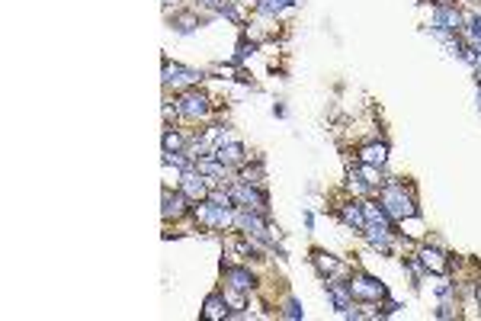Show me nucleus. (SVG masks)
Masks as SVG:
<instances>
[{
  "instance_id": "nucleus-1",
  "label": "nucleus",
  "mask_w": 481,
  "mask_h": 321,
  "mask_svg": "<svg viewBox=\"0 0 481 321\" xmlns=\"http://www.w3.org/2000/svg\"><path fill=\"white\" fill-rule=\"evenodd\" d=\"M382 206H385V212L395 222H405V219H414L417 215L414 196H411V190H405V183H385V190H382Z\"/></svg>"
},
{
  "instance_id": "nucleus-2",
  "label": "nucleus",
  "mask_w": 481,
  "mask_h": 321,
  "mask_svg": "<svg viewBox=\"0 0 481 321\" xmlns=\"http://www.w3.org/2000/svg\"><path fill=\"white\" fill-rule=\"evenodd\" d=\"M193 215H196V222L199 225H206V229H228L231 225V209H225V206L212 203V199H199V203L193 206Z\"/></svg>"
},
{
  "instance_id": "nucleus-3",
  "label": "nucleus",
  "mask_w": 481,
  "mask_h": 321,
  "mask_svg": "<svg viewBox=\"0 0 481 321\" xmlns=\"http://www.w3.org/2000/svg\"><path fill=\"white\" fill-rule=\"evenodd\" d=\"M234 222H238V229H244V235L257 238V241H270V245H276V241H279V229L273 231L270 225H263L260 212L244 209V212H238V215H234Z\"/></svg>"
},
{
  "instance_id": "nucleus-4",
  "label": "nucleus",
  "mask_w": 481,
  "mask_h": 321,
  "mask_svg": "<svg viewBox=\"0 0 481 321\" xmlns=\"http://www.w3.org/2000/svg\"><path fill=\"white\" fill-rule=\"evenodd\" d=\"M347 286H350V293H353V299H363V302H375V305H379L382 299H385V286H382L379 279L366 277V273H359V277H350Z\"/></svg>"
},
{
  "instance_id": "nucleus-5",
  "label": "nucleus",
  "mask_w": 481,
  "mask_h": 321,
  "mask_svg": "<svg viewBox=\"0 0 481 321\" xmlns=\"http://www.w3.org/2000/svg\"><path fill=\"white\" fill-rule=\"evenodd\" d=\"M177 113H180L183 119H190V122H199V119L209 116V100L199 90H186V93H180V100H177Z\"/></svg>"
},
{
  "instance_id": "nucleus-6",
  "label": "nucleus",
  "mask_w": 481,
  "mask_h": 321,
  "mask_svg": "<svg viewBox=\"0 0 481 321\" xmlns=\"http://www.w3.org/2000/svg\"><path fill=\"white\" fill-rule=\"evenodd\" d=\"M231 199L234 206H241V209H250V212H266V196L260 193V190H254L250 183H234L231 190Z\"/></svg>"
},
{
  "instance_id": "nucleus-7",
  "label": "nucleus",
  "mask_w": 481,
  "mask_h": 321,
  "mask_svg": "<svg viewBox=\"0 0 481 321\" xmlns=\"http://www.w3.org/2000/svg\"><path fill=\"white\" fill-rule=\"evenodd\" d=\"M180 190L190 196V203H199V199H209V180L202 177L199 170L193 174V170H183L180 177Z\"/></svg>"
},
{
  "instance_id": "nucleus-8",
  "label": "nucleus",
  "mask_w": 481,
  "mask_h": 321,
  "mask_svg": "<svg viewBox=\"0 0 481 321\" xmlns=\"http://www.w3.org/2000/svg\"><path fill=\"white\" fill-rule=\"evenodd\" d=\"M199 71L193 68H183V65H164V84L167 87H190V84H199Z\"/></svg>"
},
{
  "instance_id": "nucleus-9",
  "label": "nucleus",
  "mask_w": 481,
  "mask_h": 321,
  "mask_svg": "<svg viewBox=\"0 0 481 321\" xmlns=\"http://www.w3.org/2000/svg\"><path fill=\"white\" fill-rule=\"evenodd\" d=\"M193 167L199 170L209 183H212V180H215V183H225V180H228V167H225L215 154H202V158H196V164H193Z\"/></svg>"
},
{
  "instance_id": "nucleus-10",
  "label": "nucleus",
  "mask_w": 481,
  "mask_h": 321,
  "mask_svg": "<svg viewBox=\"0 0 481 321\" xmlns=\"http://www.w3.org/2000/svg\"><path fill=\"white\" fill-rule=\"evenodd\" d=\"M433 29H446V33H459V29H462V13H459L456 7L437 3V10H433Z\"/></svg>"
},
{
  "instance_id": "nucleus-11",
  "label": "nucleus",
  "mask_w": 481,
  "mask_h": 321,
  "mask_svg": "<svg viewBox=\"0 0 481 321\" xmlns=\"http://www.w3.org/2000/svg\"><path fill=\"white\" fill-rule=\"evenodd\" d=\"M324 286H327V296H331L334 308H337V312H347L350 302H353V293H350L347 283H341V279H327Z\"/></svg>"
},
{
  "instance_id": "nucleus-12",
  "label": "nucleus",
  "mask_w": 481,
  "mask_h": 321,
  "mask_svg": "<svg viewBox=\"0 0 481 321\" xmlns=\"http://www.w3.org/2000/svg\"><path fill=\"white\" fill-rule=\"evenodd\" d=\"M186 203H190V196L183 193H170L164 190V219H183L186 215Z\"/></svg>"
},
{
  "instance_id": "nucleus-13",
  "label": "nucleus",
  "mask_w": 481,
  "mask_h": 321,
  "mask_svg": "<svg viewBox=\"0 0 481 321\" xmlns=\"http://www.w3.org/2000/svg\"><path fill=\"white\" fill-rule=\"evenodd\" d=\"M359 160H363V164H373V167H382V164L389 160V145L385 142L363 145V148H359Z\"/></svg>"
},
{
  "instance_id": "nucleus-14",
  "label": "nucleus",
  "mask_w": 481,
  "mask_h": 321,
  "mask_svg": "<svg viewBox=\"0 0 481 321\" xmlns=\"http://www.w3.org/2000/svg\"><path fill=\"white\" fill-rule=\"evenodd\" d=\"M202 318H206V321L231 318V312H228V299H225V296H209L206 305H202Z\"/></svg>"
},
{
  "instance_id": "nucleus-15",
  "label": "nucleus",
  "mask_w": 481,
  "mask_h": 321,
  "mask_svg": "<svg viewBox=\"0 0 481 321\" xmlns=\"http://www.w3.org/2000/svg\"><path fill=\"white\" fill-rule=\"evenodd\" d=\"M421 263L430 273H446L449 270V257L443 251H437V247H423V251H421Z\"/></svg>"
},
{
  "instance_id": "nucleus-16",
  "label": "nucleus",
  "mask_w": 481,
  "mask_h": 321,
  "mask_svg": "<svg viewBox=\"0 0 481 321\" xmlns=\"http://www.w3.org/2000/svg\"><path fill=\"white\" fill-rule=\"evenodd\" d=\"M215 158L222 160L225 167H234V164H244V145L241 142H225L215 151Z\"/></svg>"
},
{
  "instance_id": "nucleus-17",
  "label": "nucleus",
  "mask_w": 481,
  "mask_h": 321,
  "mask_svg": "<svg viewBox=\"0 0 481 321\" xmlns=\"http://www.w3.org/2000/svg\"><path fill=\"white\" fill-rule=\"evenodd\" d=\"M225 283H228L231 289H238V293L254 289V277H250V270H244V267H231V270H225Z\"/></svg>"
},
{
  "instance_id": "nucleus-18",
  "label": "nucleus",
  "mask_w": 481,
  "mask_h": 321,
  "mask_svg": "<svg viewBox=\"0 0 481 321\" xmlns=\"http://www.w3.org/2000/svg\"><path fill=\"white\" fill-rule=\"evenodd\" d=\"M311 263L318 267V273H321V277H331V273H341V270H343V263H341V261H334L331 254H324V251H315V254H311Z\"/></svg>"
},
{
  "instance_id": "nucleus-19",
  "label": "nucleus",
  "mask_w": 481,
  "mask_h": 321,
  "mask_svg": "<svg viewBox=\"0 0 481 321\" xmlns=\"http://www.w3.org/2000/svg\"><path fill=\"white\" fill-rule=\"evenodd\" d=\"M341 219L347 222L350 229H359V231L366 229V212H363V206H353V203L341 206Z\"/></svg>"
},
{
  "instance_id": "nucleus-20",
  "label": "nucleus",
  "mask_w": 481,
  "mask_h": 321,
  "mask_svg": "<svg viewBox=\"0 0 481 321\" xmlns=\"http://www.w3.org/2000/svg\"><path fill=\"white\" fill-rule=\"evenodd\" d=\"M289 3H295V0H263V3H260V10H263V13H279V10L289 7Z\"/></svg>"
},
{
  "instance_id": "nucleus-21",
  "label": "nucleus",
  "mask_w": 481,
  "mask_h": 321,
  "mask_svg": "<svg viewBox=\"0 0 481 321\" xmlns=\"http://www.w3.org/2000/svg\"><path fill=\"white\" fill-rule=\"evenodd\" d=\"M180 145H183V138L167 129V132H164V151H180Z\"/></svg>"
},
{
  "instance_id": "nucleus-22",
  "label": "nucleus",
  "mask_w": 481,
  "mask_h": 321,
  "mask_svg": "<svg viewBox=\"0 0 481 321\" xmlns=\"http://www.w3.org/2000/svg\"><path fill=\"white\" fill-rule=\"evenodd\" d=\"M468 35H472V42H478L481 39V13L468 19Z\"/></svg>"
},
{
  "instance_id": "nucleus-23",
  "label": "nucleus",
  "mask_w": 481,
  "mask_h": 321,
  "mask_svg": "<svg viewBox=\"0 0 481 321\" xmlns=\"http://www.w3.org/2000/svg\"><path fill=\"white\" fill-rule=\"evenodd\" d=\"M286 318H302V308H299V302H295V299H289V302H286Z\"/></svg>"
},
{
  "instance_id": "nucleus-24",
  "label": "nucleus",
  "mask_w": 481,
  "mask_h": 321,
  "mask_svg": "<svg viewBox=\"0 0 481 321\" xmlns=\"http://www.w3.org/2000/svg\"><path fill=\"white\" fill-rule=\"evenodd\" d=\"M193 23H196V19H193V17H180V19H177V29H180V33H190V29H193Z\"/></svg>"
},
{
  "instance_id": "nucleus-25",
  "label": "nucleus",
  "mask_w": 481,
  "mask_h": 321,
  "mask_svg": "<svg viewBox=\"0 0 481 321\" xmlns=\"http://www.w3.org/2000/svg\"><path fill=\"white\" fill-rule=\"evenodd\" d=\"M250 51H254V45L241 42V45H238V55H234V58H238V61H244V58H247V55H250Z\"/></svg>"
},
{
  "instance_id": "nucleus-26",
  "label": "nucleus",
  "mask_w": 481,
  "mask_h": 321,
  "mask_svg": "<svg viewBox=\"0 0 481 321\" xmlns=\"http://www.w3.org/2000/svg\"><path fill=\"white\" fill-rule=\"evenodd\" d=\"M478 110H481V90H478Z\"/></svg>"
},
{
  "instance_id": "nucleus-27",
  "label": "nucleus",
  "mask_w": 481,
  "mask_h": 321,
  "mask_svg": "<svg viewBox=\"0 0 481 321\" xmlns=\"http://www.w3.org/2000/svg\"><path fill=\"white\" fill-rule=\"evenodd\" d=\"M164 3H174V0H164Z\"/></svg>"
},
{
  "instance_id": "nucleus-28",
  "label": "nucleus",
  "mask_w": 481,
  "mask_h": 321,
  "mask_svg": "<svg viewBox=\"0 0 481 321\" xmlns=\"http://www.w3.org/2000/svg\"><path fill=\"white\" fill-rule=\"evenodd\" d=\"M472 3H481V0H472Z\"/></svg>"
}]
</instances>
